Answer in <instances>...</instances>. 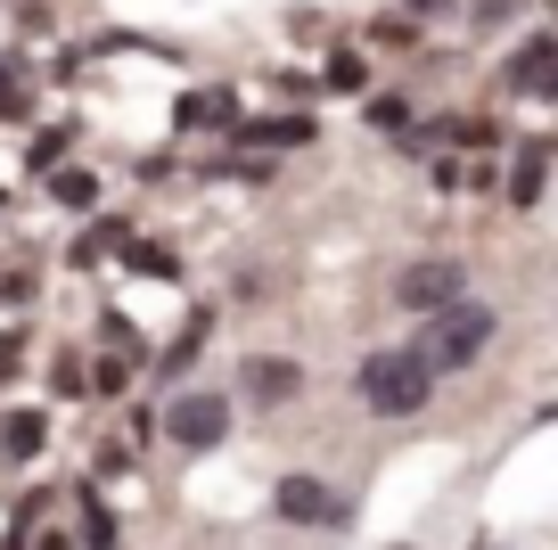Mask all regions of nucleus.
<instances>
[{"label": "nucleus", "mask_w": 558, "mask_h": 550, "mask_svg": "<svg viewBox=\"0 0 558 550\" xmlns=\"http://www.w3.org/2000/svg\"><path fill=\"white\" fill-rule=\"evenodd\" d=\"M34 550H66V542H58V534H50V542H34Z\"/></svg>", "instance_id": "obj_18"}, {"label": "nucleus", "mask_w": 558, "mask_h": 550, "mask_svg": "<svg viewBox=\"0 0 558 550\" xmlns=\"http://www.w3.org/2000/svg\"><path fill=\"white\" fill-rule=\"evenodd\" d=\"M83 542H90V550H116V517H107L99 501H90V526H83Z\"/></svg>", "instance_id": "obj_14"}, {"label": "nucleus", "mask_w": 558, "mask_h": 550, "mask_svg": "<svg viewBox=\"0 0 558 550\" xmlns=\"http://www.w3.org/2000/svg\"><path fill=\"white\" fill-rule=\"evenodd\" d=\"M165 435H173V444H190V452L222 444V435H230V403H222V395H181L173 411H165Z\"/></svg>", "instance_id": "obj_4"}, {"label": "nucleus", "mask_w": 558, "mask_h": 550, "mask_svg": "<svg viewBox=\"0 0 558 550\" xmlns=\"http://www.w3.org/2000/svg\"><path fill=\"white\" fill-rule=\"evenodd\" d=\"M485 345H493V312L485 304H444L436 328H427V345H418V361L444 379V370H469Z\"/></svg>", "instance_id": "obj_2"}, {"label": "nucleus", "mask_w": 558, "mask_h": 550, "mask_svg": "<svg viewBox=\"0 0 558 550\" xmlns=\"http://www.w3.org/2000/svg\"><path fill=\"white\" fill-rule=\"evenodd\" d=\"M0 91H9V67H0Z\"/></svg>", "instance_id": "obj_19"}, {"label": "nucleus", "mask_w": 558, "mask_h": 550, "mask_svg": "<svg viewBox=\"0 0 558 550\" xmlns=\"http://www.w3.org/2000/svg\"><path fill=\"white\" fill-rule=\"evenodd\" d=\"M558 83V34H525V50L509 58V91L518 99H550Z\"/></svg>", "instance_id": "obj_5"}, {"label": "nucleus", "mask_w": 558, "mask_h": 550, "mask_svg": "<svg viewBox=\"0 0 558 550\" xmlns=\"http://www.w3.org/2000/svg\"><path fill=\"white\" fill-rule=\"evenodd\" d=\"M525 0H476V25H501V17H518Z\"/></svg>", "instance_id": "obj_15"}, {"label": "nucleus", "mask_w": 558, "mask_h": 550, "mask_svg": "<svg viewBox=\"0 0 558 550\" xmlns=\"http://www.w3.org/2000/svg\"><path fill=\"white\" fill-rule=\"evenodd\" d=\"M41 435H50V419H41V411H17V419H9V452H41Z\"/></svg>", "instance_id": "obj_11"}, {"label": "nucleus", "mask_w": 558, "mask_h": 550, "mask_svg": "<svg viewBox=\"0 0 558 550\" xmlns=\"http://www.w3.org/2000/svg\"><path fill=\"white\" fill-rule=\"evenodd\" d=\"M90 198H99L90 172H58V206H90Z\"/></svg>", "instance_id": "obj_12"}, {"label": "nucleus", "mask_w": 558, "mask_h": 550, "mask_svg": "<svg viewBox=\"0 0 558 550\" xmlns=\"http://www.w3.org/2000/svg\"><path fill=\"white\" fill-rule=\"evenodd\" d=\"M132 272H148V279H173V255H165V247H132Z\"/></svg>", "instance_id": "obj_13"}, {"label": "nucleus", "mask_w": 558, "mask_h": 550, "mask_svg": "<svg viewBox=\"0 0 558 550\" xmlns=\"http://www.w3.org/2000/svg\"><path fill=\"white\" fill-rule=\"evenodd\" d=\"M427 395H436V370L418 361V345H386V354L362 361V403L378 419H411L427 411Z\"/></svg>", "instance_id": "obj_1"}, {"label": "nucleus", "mask_w": 558, "mask_h": 550, "mask_svg": "<svg viewBox=\"0 0 558 550\" xmlns=\"http://www.w3.org/2000/svg\"><path fill=\"white\" fill-rule=\"evenodd\" d=\"M271 510L296 517V526H320V517H337V501H329V485H320V477H288L271 493Z\"/></svg>", "instance_id": "obj_6"}, {"label": "nucleus", "mask_w": 558, "mask_h": 550, "mask_svg": "<svg viewBox=\"0 0 558 550\" xmlns=\"http://www.w3.org/2000/svg\"><path fill=\"white\" fill-rule=\"evenodd\" d=\"M460 288H469L460 263H411V272L395 279V304L402 312H444V304H460Z\"/></svg>", "instance_id": "obj_3"}, {"label": "nucleus", "mask_w": 558, "mask_h": 550, "mask_svg": "<svg viewBox=\"0 0 558 550\" xmlns=\"http://www.w3.org/2000/svg\"><path fill=\"white\" fill-rule=\"evenodd\" d=\"M17 361H25V345H17V337H0V379H17Z\"/></svg>", "instance_id": "obj_16"}, {"label": "nucleus", "mask_w": 558, "mask_h": 550, "mask_svg": "<svg viewBox=\"0 0 558 550\" xmlns=\"http://www.w3.org/2000/svg\"><path fill=\"white\" fill-rule=\"evenodd\" d=\"M230 116H239L230 91H197V99H181V123H230Z\"/></svg>", "instance_id": "obj_10"}, {"label": "nucleus", "mask_w": 558, "mask_h": 550, "mask_svg": "<svg viewBox=\"0 0 558 550\" xmlns=\"http://www.w3.org/2000/svg\"><path fill=\"white\" fill-rule=\"evenodd\" d=\"M246 148H296V140H313V123H304V116H279V123H246Z\"/></svg>", "instance_id": "obj_9"}, {"label": "nucleus", "mask_w": 558, "mask_h": 550, "mask_svg": "<svg viewBox=\"0 0 558 550\" xmlns=\"http://www.w3.org/2000/svg\"><path fill=\"white\" fill-rule=\"evenodd\" d=\"M550 140H525L518 148V172H509V206H542V181H550Z\"/></svg>", "instance_id": "obj_7"}, {"label": "nucleus", "mask_w": 558, "mask_h": 550, "mask_svg": "<svg viewBox=\"0 0 558 550\" xmlns=\"http://www.w3.org/2000/svg\"><path fill=\"white\" fill-rule=\"evenodd\" d=\"M402 9H411V17H444V9H452V0H402Z\"/></svg>", "instance_id": "obj_17"}, {"label": "nucleus", "mask_w": 558, "mask_h": 550, "mask_svg": "<svg viewBox=\"0 0 558 550\" xmlns=\"http://www.w3.org/2000/svg\"><path fill=\"white\" fill-rule=\"evenodd\" d=\"M296 386H304L296 361H246V395H255V403H288Z\"/></svg>", "instance_id": "obj_8"}]
</instances>
